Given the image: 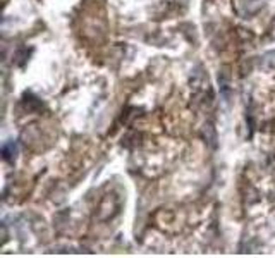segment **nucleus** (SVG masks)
I'll return each mask as SVG.
<instances>
[{"mask_svg":"<svg viewBox=\"0 0 275 258\" xmlns=\"http://www.w3.org/2000/svg\"><path fill=\"white\" fill-rule=\"evenodd\" d=\"M2 153H3V159L9 160V162H12L14 157H16V153H17L16 145H14V143H5L2 147Z\"/></svg>","mask_w":275,"mask_h":258,"instance_id":"obj_1","label":"nucleus"}]
</instances>
